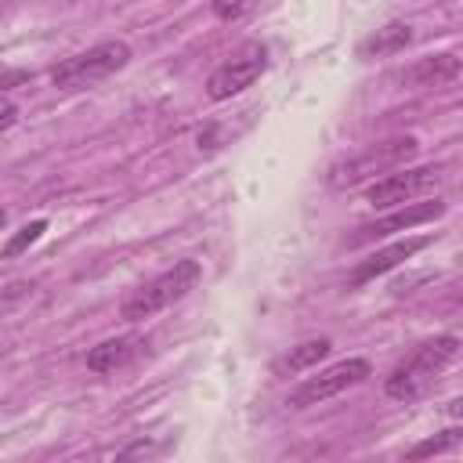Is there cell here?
<instances>
[{"label": "cell", "instance_id": "obj_1", "mask_svg": "<svg viewBox=\"0 0 463 463\" xmlns=\"http://www.w3.org/2000/svg\"><path fill=\"white\" fill-rule=\"evenodd\" d=\"M456 354H459V336H452V333L423 340L420 347H412V354H405L391 369V376L383 383L387 398H394V402H420L434 387V380L456 362Z\"/></svg>", "mask_w": 463, "mask_h": 463}, {"label": "cell", "instance_id": "obj_2", "mask_svg": "<svg viewBox=\"0 0 463 463\" xmlns=\"http://www.w3.org/2000/svg\"><path fill=\"white\" fill-rule=\"evenodd\" d=\"M199 275H203L199 260H192V257L177 260L174 268L159 271L156 279H148L145 286H137L134 293H127L123 304H119V318H123V322H145V318H152L156 311L170 307V304L181 300L188 289H195Z\"/></svg>", "mask_w": 463, "mask_h": 463}, {"label": "cell", "instance_id": "obj_3", "mask_svg": "<svg viewBox=\"0 0 463 463\" xmlns=\"http://www.w3.org/2000/svg\"><path fill=\"white\" fill-rule=\"evenodd\" d=\"M130 61V47L123 40H101L65 61H58L51 69V83L54 90H87L101 80H109L112 72H119Z\"/></svg>", "mask_w": 463, "mask_h": 463}, {"label": "cell", "instance_id": "obj_4", "mask_svg": "<svg viewBox=\"0 0 463 463\" xmlns=\"http://www.w3.org/2000/svg\"><path fill=\"white\" fill-rule=\"evenodd\" d=\"M420 152V141L416 137H391V141H380V145H369L365 152L351 156V159H340L329 166L326 174V184L344 192V188H354L376 174H391L394 166H402L405 159H412Z\"/></svg>", "mask_w": 463, "mask_h": 463}, {"label": "cell", "instance_id": "obj_5", "mask_svg": "<svg viewBox=\"0 0 463 463\" xmlns=\"http://www.w3.org/2000/svg\"><path fill=\"white\" fill-rule=\"evenodd\" d=\"M264 69H268V47L257 43V40H250V43H242L228 61H221V65L210 72V80H206V98H210V101H228V98H235V94H242L246 87H253V83L264 76Z\"/></svg>", "mask_w": 463, "mask_h": 463}, {"label": "cell", "instance_id": "obj_6", "mask_svg": "<svg viewBox=\"0 0 463 463\" xmlns=\"http://www.w3.org/2000/svg\"><path fill=\"white\" fill-rule=\"evenodd\" d=\"M369 373H373V365H369L365 358H344V362H333V365H326L322 373L307 376V380H304V383L286 398V405H289V409L322 405V402H329V398L344 394L347 387H358Z\"/></svg>", "mask_w": 463, "mask_h": 463}, {"label": "cell", "instance_id": "obj_7", "mask_svg": "<svg viewBox=\"0 0 463 463\" xmlns=\"http://www.w3.org/2000/svg\"><path fill=\"white\" fill-rule=\"evenodd\" d=\"M441 181H445V166H412V170H394V174H383L380 181H373V184H369L365 203H369V206H376V210L402 206V203H412V199H416V195H423V192H434Z\"/></svg>", "mask_w": 463, "mask_h": 463}, {"label": "cell", "instance_id": "obj_8", "mask_svg": "<svg viewBox=\"0 0 463 463\" xmlns=\"http://www.w3.org/2000/svg\"><path fill=\"white\" fill-rule=\"evenodd\" d=\"M445 213V203L441 199H430V203H402V210L387 213V217H376L369 224H358L354 235L344 239V246H365V242H376V239H387L394 232H409L416 224H427V221H438Z\"/></svg>", "mask_w": 463, "mask_h": 463}, {"label": "cell", "instance_id": "obj_9", "mask_svg": "<svg viewBox=\"0 0 463 463\" xmlns=\"http://www.w3.org/2000/svg\"><path fill=\"white\" fill-rule=\"evenodd\" d=\"M434 242V235H412V239H398V242H391V246H383V250H373L365 260H358L354 264V271H351V286H365V282H373L376 275H387L391 268H398L402 260H409L412 253H420L423 246H430Z\"/></svg>", "mask_w": 463, "mask_h": 463}, {"label": "cell", "instance_id": "obj_10", "mask_svg": "<svg viewBox=\"0 0 463 463\" xmlns=\"http://www.w3.org/2000/svg\"><path fill=\"white\" fill-rule=\"evenodd\" d=\"M145 336L137 333H123V336H109L101 340L98 347L87 351V369L90 373H116V369H127L134 358L145 354Z\"/></svg>", "mask_w": 463, "mask_h": 463}, {"label": "cell", "instance_id": "obj_11", "mask_svg": "<svg viewBox=\"0 0 463 463\" xmlns=\"http://www.w3.org/2000/svg\"><path fill=\"white\" fill-rule=\"evenodd\" d=\"M459 76V58L456 54H430V58H420L416 65H409L402 72V83L409 87H445V83H456Z\"/></svg>", "mask_w": 463, "mask_h": 463}, {"label": "cell", "instance_id": "obj_12", "mask_svg": "<svg viewBox=\"0 0 463 463\" xmlns=\"http://www.w3.org/2000/svg\"><path fill=\"white\" fill-rule=\"evenodd\" d=\"M409 43H412V25H405V22H387L383 29L369 33V36L358 43V58H365V61L387 58V54L405 51Z\"/></svg>", "mask_w": 463, "mask_h": 463}, {"label": "cell", "instance_id": "obj_13", "mask_svg": "<svg viewBox=\"0 0 463 463\" xmlns=\"http://www.w3.org/2000/svg\"><path fill=\"white\" fill-rule=\"evenodd\" d=\"M329 351H333V344H329L326 336H318V340H304V344L289 347L282 358H275V362H271V376H297V373H304V369L318 365Z\"/></svg>", "mask_w": 463, "mask_h": 463}, {"label": "cell", "instance_id": "obj_14", "mask_svg": "<svg viewBox=\"0 0 463 463\" xmlns=\"http://www.w3.org/2000/svg\"><path fill=\"white\" fill-rule=\"evenodd\" d=\"M47 232V221L43 217H36V221H29L25 228H18L7 242H4V250H0V260H11V257H18V253H25L33 242H40V235Z\"/></svg>", "mask_w": 463, "mask_h": 463}, {"label": "cell", "instance_id": "obj_15", "mask_svg": "<svg viewBox=\"0 0 463 463\" xmlns=\"http://www.w3.org/2000/svg\"><path fill=\"white\" fill-rule=\"evenodd\" d=\"M459 441H463V430L459 427H449V430H441L438 438H427V441H420V445H412L405 456L409 459H420V456H438V452H452V449H459Z\"/></svg>", "mask_w": 463, "mask_h": 463}, {"label": "cell", "instance_id": "obj_16", "mask_svg": "<svg viewBox=\"0 0 463 463\" xmlns=\"http://www.w3.org/2000/svg\"><path fill=\"white\" fill-rule=\"evenodd\" d=\"M268 0H210V11L217 22H239L246 14H253L257 7H264Z\"/></svg>", "mask_w": 463, "mask_h": 463}, {"label": "cell", "instance_id": "obj_17", "mask_svg": "<svg viewBox=\"0 0 463 463\" xmlns=\"http://www.w3.org/2000/svg\"><path fill=\"white\" fill-rule=\"evenodd\" d=\"M14 119H18V109H14V101H7V98H0V130H7V127H14Z\"/></svg>", "mask_w": 463, "mask_h": 463}, {"label": "cell", "instance_id": "obj_18", "mask_svg": "<svg viewBox=\"0 0 463 463\" xmlns=\"http://www.w3.org/2000/svg\"><path fill=\"white\" fill-rule=\"evenodd\" d=\"M4 224H7V210L0 206V232H4Z\"/></svg>", "mask_w": 463, "mask_h": 463}]
</instances>
